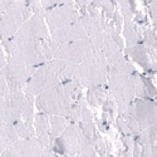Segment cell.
I'll return each mask as SVG.
<instances>
[{"mask_svg": "<svg viewBox=\"0 0 157 157\" xmlns=\"http://www.w3.org/2000/svg\"><path fill=\"white\" fill-rule=\"evenodd\" d=\"M92 54V45H90L89 38H84L81 40L62 44L54 53L53 59H60L69 62L72 64H81L86 58Z\"/></svg>", "mask_w": 157, "mask_h": 157, "instance_id": "cell-12", "label": "cell"}, {"mask_svg": "<svg viewBox=\"0 0 157 157\" xmlns=\"http://www.w3.org/2000/svg\"><path fill=\"white\" fill-rule=\"evenodd\" d=\"M49 35L59 45L77 42V40H81V39L87 38V34L82 27L79 19L72 24H69V25H67V27H63V28L57 29L54 32H50Z\"/></svg>", "mask_w": 157, "mask_h": 157, "instance_id": "cell-15", "label": "cell"}, {"mask_svg": "<svg viewBox=\"0 0 157 157\" xmlns=\"http://www.w3.org/2000/svg\"><path fill=\"white\" fill-rule=\"evenodd\" d=\"M32 15L33 13L28 6V2H13L0 15V42L11 39Z\"/></svg>", "mask_w": 157, "mask_h": 157, "instance_id": "cell-5", "label": "cell"}, {"mask_svg": "<svg viewBox=\"0 0 157 157\" xmlns=\"http://www.w3.org/2000/svg\"><path fill=\"white\" fill-rule=\"evenodd\" d=\"M79 21L87 34V38H93L101 34L104 30V20L103 17H90L86 13H83L82 17H79Z\"/></svg>", "mask_w": 157, "mask_h": 157, "instance_id": "cell-22", "label": "cell"}, {"mask_svg": "<svg viewBox=\"0 0 157 157\" xmlns=\"http://www.w3.org/2000/svg\"><path fill=\"white\" fill-rule=\"evenodd\" d=\"M60 79L53 67L52 62H45L35 68L32 78L25 86L24 90L27 93L32 94L33 97H36L45 90L53 88L58 84H60Z\"/></svg>", "mask_w": 157, "mask_h": 157, "instance_id": "cell-8", "label": "cell"}, {"mask_svg": "<svg viewBox=\"0 0 157 157\" xmlns=\"http://www.w3.org/2000/svg\"><path fill=\"white\" fill-rule=\"evenodd\" d=\"M124 53L132 59L135 63L145 69L146 72H155L156 71V57L155 50H150L142 43H138L132 47H126Z\"/></svg>", "mask_w": 157, "mask_h": 157, "instance_id": "cell-14", "label": "cell"}, {"mask_svg": "<svg viewBox=\"0 0 157 157\" xmlns=\"http://www.w3.org/2000/svg\"><path fill=\"white\" fill-rule=\"evenodd\" d=\"M121 14L124 18V21H131L135 15V4L131 2H120L118 3Z\"/></svg>", "mask_w": 157, "mask_h": 157, "instance_id": "cell-29", "label": "cell"}, {"mask_svg": "<svg viewBox=\"0 0 157 157\" xmlns=\"http://www.w3.org/2000/svg\"><path fill=\"white\" fill-rule=\"evenodd\" d=\"M137 143L141 148V157H156V124L143 129L137 135Z\"/></svg>", "mask_w": 157, "mask_h": 157, "instance_id": "cell-18", "label": "cell"}, {"mask_svg": "<svg viewBox=\"0 0 157 157\" xmlns=\"http://www.w3.org/2000/svg\"><path fill=\"white\" fill-rule=\"evenodd\" d=\"M19 140L14 124H2L0 126V155L8 150L11 145Z\"/></svg>", "mask_w": 157, "mask_h": 157, "instance_id": "cell-23", "label": "cell"}, {"mask_svg": "<svg viewBox=\"0 0 157 157\" xmlns=\"http://www.w3.org/2000/svg\"><path fill=\"white\" fill-rule=\"evenodd\" d=\"M135 78V97L141 99H153L156 96V87L151 78L142 75V74H133Z\"/></svg>", "mask_w": 157, "mask_h": 157, "instance_id": "cell-20", "label": "cell"}, {"mask_svg": "<svg viewBox=\"0 0 157 157\" xmlns=\"http://www.w3.org/2000/svg\"><path fill=\"white\" fill-rule=\"evenodd\" d=\"M60 157H97V155H96L94 147H89V148H86L84 151H82L81 153H78V155H63Z\"/></svg>", "mask_w": 157, "mask_h": 157, "instance_id": "cell-30", "label": "cell"}, {"mask_svg": "<svg viewBox=\"0 0 157 157\" xmlns=\"http://www.w3.org/2000/svg\"><path fill=\"white\" fill-rule=\"evenodd\" d=\"M8 60L21 65H28V67H38V65L48 62L44 54L42 42L17 45L14 52L9 56Z\"/></svg>", "mask_w": 157, "mask_h": 157, "instance_id": "cell-10", "label": "cell"}, {"mask_svg": "<svg viewBox=\"0 0 157 157\" xmlns=\"http://www.w3.org/2000/svg\"><path fill=\"white\" fill-rule=\"evenodd\" d=\"M49 123H50V145L57 137L62 135V132L69 124L67 117L62 116H49Z\"/></svg>", "mask_w": 157, "mask_h": 157, "instance_id": "cell-26", "label": "cell"}, {"mask_svg": "<svg viewBox=\"0 0 157 157\" xmlns=\"http://www.w3.org/2000/svg\"><path fill=\"white\" fill-rule=\"evenodd\" d=\"M49 35V30L44 20V13L33 14L29 19L24 21L20 29L15 33V35L10 39L14 48L25 43H35L40 42Z\"/></svg>", "mask_w": 157, "mask_h": 157, "instance_id": "cell-7", "label": "cell"}, {"mask_svg": "<svg viewBox=\"0 0 157 157\" xmlns=\"http://www.w3.org/2000/svg\"><path fill=\"white\" fill-rule=\"evenodd\" d=\"M107 71L108 75H127L135 74V67L132 65L122 52H117L107 58Z\"/></svg>", "mask_w": 157, "mask_h": 157, "instance_id": "cell-17", "label": "cell"}, {"mask_svg": "<svg viewBox=\"0 0 157 157\" xmlns=\"http://www.w3.org/2000/svg\"><path fill=\"white\" fill-rule=\"evenodd\" d=\"M35 68L36 67H28V65H21L8 60L5 67L0 71V75L4 78V81L6 82V86L11 93V92H17V90H23L25 88Z\"/></svg>", "mask_w": 157, "mask_h": 157, "instance_id": "cell-11", "label": "cell"}, {"mask_svg": "<svg viewBox=\"0 0 157 157\" xmlns=\"http://www.w3.org/2000/svg\"><path fill=\"white\" fill-rule=\"evenodd\" d=\"M123 35L126 39V44L127 47H132L138 43H141V38H142V29L136 25L135 21H124L123 25Z\"/></svg>", "mask_w": 157, "mask_h": 157, "instance_id": "cell-25", "label": "cell"}, {"mask_svg": "<svg viewBox=\"0 0 157 157\" xmlns=\"http://www.w3.org/2000/svg\"><path fill=\"white\" fill-rule=\"evenodd\" d=\"M107 84H108L109 97L114 101L120 114H122L129 106V103L135 99L133 74L108 75Z\"/></svg>", "mask_w": 157, "mask_h": 157, "instance_id": "cell-6", "label": "cell"}, {"mask_svg": "<svg viewBox=\"0 0 157 157\" xmlns=\"http://www.w3.org/2000/svg\"><path fill=\"white\" fill-rule=\"evenodd\" d=\"M13 4V2H8V0H0V15Z\"/></svg>", "mask_w": 157, "mask_h": 157, "instance_id": "cell-34", "label": "cell"}, {"mask_svg": "<svg viewBox=\"0 0 157 157\" xmlns=\"http://www.w3.org/2000/svg\"><path fill=\"white\" fill-rule=\"evenodd\" d=\"M50 62L53 64V67H54L62 83L73 79V75H74L75 69H77L75 64H72V63L65 62V60H60V59H52Z\"/></svg>", "mask_w": 157, "mask_h": 157, "instance_id": "cell-24", "label": "cell"}, {"mask_svg": "<svg viewBox=\"0 0 157 157\" xmlns=\"http://www.w3.org/2000/svg\"><path fill=\"white\" fill-rule=\"evenodd\" d=\"M5 124V99L0 96V126Z\"/></svg>", "mask_w": 157, "mask_h": 157, "instance_id": "cell-32", "label": "cell"}, {"mask_svg": "<svg viewBox=\"0 0 157 157\" xmlns=\"http://www.w3.org/2000/svg\"><path fill=\"white\" fill-rule=\"evenodd\" d=\"M40 157H59V156H58L57 153H54L53 151H52L50 147H47V148H44V151L42 152Z\"/></svg>", "mask_w": 157, "mask_h": 157, "instance_id": "cell-35", "label": "cell"}, {"mask_svg": "<svg viewBox=\"0 0 157 157\" xmlns=\"http://www.w3.org/2000/svg\"><path fill=\"white\" fill-rule=\"evenodd\" d=\"M54 153L78 155L86 148L93 147V141L87 137L78 123H69L59 137H57L49 146Z\"/></svg>", "mask_w": 157, "mask_h": 157, "instance_id": "cell-4", "label": "cell"}, {"mask_svg": "<svg viewBox=\"0 0 157 157\" xmlns=\"http://www.w3.org/2000/svg\"><path fill=\"white\" fill-rule=\"evenodd\" d=\"M34 129H35V138L47 148L50 146V123H49V114L39 112L34 116L33 120Z\"/></svg>", "mask_w": 157, "mask_h": 157, "instance_id": "cell-19", "label": "cell"}, {"mask_svg": "<svg viewBox=\"0 0 157 157\" xmlns=\"http://www.w3.org/2000/svg\"><path fill=\"white\" fill-rule=\"evenodd\" d=\"M14 127H15V131H17L19 138H21V140H29V138L35 137V129H34L33 121L19 120L14 123Z\"/></svg>", "mask_w": 157, "mask_h": 157, "instance_id": "cell-28", "label": "cell"}, {"mask_svg": "<svg viewBox=\"0 0 157 157\" xmlns=\"http://www.w3.org/2000/svg\"><path fill=\"white\" fill-rule=\"evenodd\" d=\"M148 10H150L152 21H153V24L156 25V21H157V2H151V3L148 4Z\"/></svg>", "mask_w": 157, "mask_h": 157, "instance_id": "cell-31", "label": "cell"}, {"mask_svg": "<svg viewBox=\"0 0 157 157\" xmlns=\"http://www.w3.org/2000/svg\"><path fill=\"white\" fill-rule=\"evenodd\" d=\"M73 103V98L69 96L63 83L50 88L35 97L36 109L49 116L68 117Z\"/></svg>", "mask_w": 157, "mask_h": 157, "instance_id": "cell-3", "label": "cell"}, {"mask_svg": "<svg viewBox=\"0 0 157 157\" xmlns=\"http://www.w3.org/2000/svg\"><path fill=\"white\" fill-rule=\"evenodd\" d=\"M107 89L104 86H98L93 88H88V94H87V103L92 104V106H99L107 101Z\"/></svg>", "mask_w": 157, "mask_h": 157, "instance_id": "cell-27", "label": "cell"}, {"mask_svg": "<svg viewBox=\"0 0 157 157\" xmlns=\"http://www.w3.org/2000/svg\"><path fill=\"white\" fill-rule=\"evenodd\" d=\"M44 146L35 137L29 140L19 138L14 145L5 150L0 157H40Z\"/></svg>", "mask_w": 157, "mask_h": 157, "instance_id": "cell-13", "label": "cell"}, {"mask_svg": "<svg viewBox=\"0 0 157 157\" xmlns=\"http://www.w3.org/2000/svg\"><path fill=\"white\" fill-rule=\"evenodd\" d=\"M6 63H8V58L5 57V50L3 49L2 42H0V71H2V69L5 67Z\"/></svg>", "mask_w": 157, "mask_h": 157, "instance_id": "cell-33", "label": "cell"}, {"mask_svg": "<svg viewBox=\"0 0 157 157\" xmlns=\"http://www.w3.org/2000/svg\"><path fill=\"white\" fill-rule=\"evenodd\" d=\"M79 19L78 6L73 2L59 3L57 6L44 11V20L49 33L77 21Z\"/></svg>", "mask_w": 157, "mask_h": 157, "instance_id": "cell-9", "label": "cell"}, {"mask_svg": "<svg viewBox=\"0 0 157 157\" xmlns=\"http://www.w3.org/2000/svg\"><path fill=\"white\" fill-rule=\"evenodd\" d=\"M68 121L69 123H81V122H92L93 121V114L87 107V101L81 97L77 102L73 103L72 109L68 114Z\"/></svg>", "mask_w": 157, "mask_h": 157, "instance_id": "cell-21", "label": "cell"}, {"mask_svg": "<svg viewBox=\"0 0 157 157\" xmlns=\"http://www.w3.org/2000/svg\"><path fill=\"white\" fill-rule=\"evenodd\" d=\"M156 121L157 111L153 99L136 98L117 120V126L123 133L137 136L143 129L156 124Z\"/></svg>", "mask_w": 157, "mask_h": 157, "instance_id": "cell-1", "label": "cell"}, {"mask_svg": "<svg viewBox=\"0 0 157 157\" xmlns=\"http://www.w3.org/2000/svg\"><path fill=\"white\" fill-rule=\"evenodd\" d=\"M107 58L92 52V54L88 58L77 65L73 81L77 82L82 88H93L104 86L107 83Z\"/></svg>", "mask_w": 157, "mask_h": 157, "instance_id": "cell-2", "label": "cell"}, {"mask_svg": "<svg viewBox=\"0 0 157 157\" xmlns=\"http://www.w3.org/2000/svg\"><path fill=\"white\" fill-rule=\"evenodd\" d=\"M89 40H90V45H92L93 53L101 54V56L106 57V58L111 57L112 54L117 53V52H121V49H120L118 45H117V43L104 30L101 34L90 38Z\"/></svg>", "mask_w": 157, "mask_h": 157, "instance_id": "cell-16", "label": "cell"}]
</instances>
